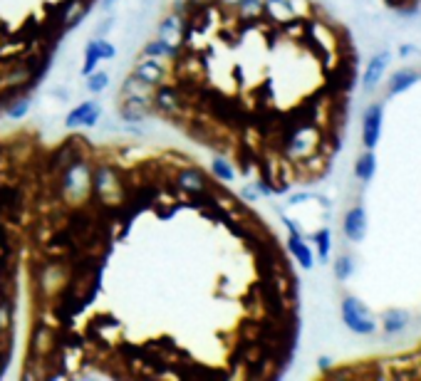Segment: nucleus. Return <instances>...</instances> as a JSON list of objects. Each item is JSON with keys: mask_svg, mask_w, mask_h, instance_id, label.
Returning a JSON list of instances; mask_svg holds the SVG:
<instances>
[{"mask_svg": "<svg viewBox=\"0 0 421 381\" xmlns=\"http://www.w3.org/2000/svg\"><path fill=\"white\" fill-rule=\"evenodd\" d=\"M218 3H221V5H226V8H233V5H236V3H241V0H218Z\"/></svg>", "mask_w": 421, "mask_h": 381, "instance_id": "33", "label": "nucleus"}, {"mask_svg": "<svg viewBox=\"0 0 421 381\" xmlns=\"http://www.w3.org/2000/svg\"><path fill=\"white\" fill-rule=\"evenodd\" d=\"M90 13H92V0H85V3H82L80 8H77L75 13H72L70 18L65 20V25H62V28H65V30H75L77 25H80Z\"/></svg>", "mask_w": 421, "mask_h": 381, "instance_id": "29", "label": "nucleus"}, {"mask_svg": "<svg viewBox=\"0 0 421 381\" xmlns=\"http://www.w3.org/2000/svg\"><path fill=\"white\" fill-rule=\"evenodd\" d=\"M211 171L216 176V181H221V184H233L236 181V171H233V166L226 159H213Z\"/></svg>", "mask_w": 421, "mask_h": 381, "instance_id": "25", "label": "nucleus"}, {"mask_svg": "<svg viewBox=\"0 0 421 381\" xmlns=\"http://www.w3.org/2000/svg\"><path fill=\"white\" fill-rule=\"evenodd\" d=\"M152 92H154V87L147 85V82H142L139 77H134L132 72H129L127 80H124L122 87H119V97H147V99H152Z\"/></svg>", "mask_w": 421, "mask_h": 381, "instance_id": "22", "label": "nucleus"}, {"mask_svg": "<svg viewBox=\"0 0 421 381\" xmlns=\"http://www.w3.org/2000/svg\"><path fill=\"white\" fill-rule=\"evenodd\" d=\"M332 270H335V278L340 280V283H345V280H350L352 273H355V260H352L350 255H340V258L332 263Z\"/></svg>", "mask_w": 421, "mask_h": 381, "instance_id": "26", "label": "nucleus"}, {"mask_svg": "<svg viewBox=\"0 0 421 381\" xmlns=\"http://www.w3.org/2000/svg\"><path fill=\"white\" fill-rule=\"evenodd\" d=\"M184 55V45L169 43V40H152V43L144 45L142 57H157V60H179Z\"/></svg>", "mask_w": 421, "mask_h": 381, "instance_id": "17", "label": "nucleus"}, {"mask_svg": "<svg viewBox=\"0 0 421 381\" xmlns=\"http://www.w3.org/2000/svg\"><path fill=\"white\" fill-rule=\"evenodd\" d=\"M374 174H377V156H374V149H367L365 154L357 159L355 164V176L360 184H369V181L374 179Z\"/></svg>", "mask_w": 421, "mask_h": 381, "instance_id": "21", "label": "nucleus"}, {"mask_svg": "<svg viewBox=\"0 0 421 381\" xmlns=\"http://www.w3.org/2000/svg\"><path fill=\"white\" fill-rule=\"evenodd\" d=\"M176 189L189 193V196H201V193H206L211 189L209 184V176L204 174L201 169H196V166H186V169H179V174H176L174 179Z\"/></svg>", "mask_w": 421, "mask_h": 381, "instance_id": "10", "label": "nucleus"}, {"mask_svg": "<svg viewBox=\"0 0 421 381\" xmlns=\"http://www.w3.org/2000/svg\"><path fill=\"white\" fill-rule=\"evenodd\" d=\"M409 320H412V317H409L407 310H402V307H392V310H387L382 315V330L387 334H399V332L407 330Z\"/></svg>", "mask_w": 421, "mask_h": 381, "instance_id": "19", "label": "nucleus"}, {"mask_svg": "<svg viewBox=\"0 0 421 381\" xmlns=\"http://www.w3.org/2000/svg\"><path fill=\"white\" fill-rule=\"evenodd\" d=\"M109 33H112V20H105V23H100V28L95 30V38H107Z\"/></svg>", "mask_w": 421, "mask_h": 381, "instance_id": "30", "label": "nucleus"}, {"mask_svg": "<svg viewBox=\"0 0 421 381\" xmlns=\"http://www.w3.org/2000/svg\"><path fill=\"white\" fill-rule=\"evenodd\" d=\"M288 250H290V255L295 258V263H298L303 270H310L315 265V253H313V248L305 243L303 233H290L288 236Z\"/></svg>", "mask_w": 421, "mask_h": 381, "instance_id": "16", "label": "nucleus"}, {"mask_svg": "<svg viewBox=\"0 0 421 381\" xmlns=\"http://www.w3.org/2000/svg\"><path fill=\"white\" fill-rule=\"evenodd\" d=\"M421 80V70H414V67H402L397 70L387 82V97H397L402 92H407L409 87H414Z\"/></svg>", "mask_w": 421, "mask_h": 381, "instance_id": "14", "label": "nucleus"}, {"mask_svg": "<svg viewBox=\"0 0 421 381\" xmlns=\"http://www.w3.org/2000/svg\"><path fill=\"white\" fill-rule=\"evenodd\" d=\"M152 107L154 112L161 114V117H176V114L184 109V95H181V87L176 85H161L154 87L152 92Z\"/></svg>", "mask_w": 421, "mask_h": 381, "instance_id": "5", "label": "nucleus"}, {"mask_svg": "<svg viewBox=\"0 0 421 381\" xmlns=\"http://www.w3.org/2000/svg\"><path fill=\"white\" fill-rule=\"evenodd\" d=\"M384 3H387V5H389V0H384Z\"/></svg>", "mask_w": 421, "mask_h": 381, "instance_id": "35", "label": "nucleus"}, {"mask_svg": "<svg viewBox=\"0 0 421 381\" xmlns=\"http://www.w3.org/2000/svg\"><path fill=\"white\" fill-rule=\"evenodd\" d=\"M80 146H77V142H67V144H62L60 149L53 154V159H50V169L55 171V174H60L65 166H70L75 159H80Z\"/></svg>", "mask_w": 421, "mask_h": 381, "instance_id": "20", "label": "nucleus"}, {"mask_svg": "<svg viewBox=\"0 0 421 381\" xmlns=\"http://www.w3.org/2000/svg\"><path fill=\"white\" fill-rule=\"evenodd\" d=\"M117 114L127 124H142L154 114L152 99L147 97H119Z\"/></svg>", "mask_w": 421, "mask_h": 381, "instance_id": "7", "label": "nucleus"}, {"mask_svg": "<svg viewBox=\"0 0 421 381\" xmlns=\"http://www.w3.org/2000/svg\"><path fill=\"white\" fill-rule=\"evenodd\" d=\"M191 18H184V15H176V13H169L164 20L159 23L157 33L161 40H169V43H181V38H184V30L186 25H189Z\"/></svg>", "mask_w": 421, "mask_h": 381, "instance_id": "15", "label": "nucleus"}, {"mask_svg": "<svg viewBox=\"0 0 421 381\" xmlns=\"http://www.w3.org/2000/svg\"><path fill=\"white\" fill-rule=\"evenodd\" d=\"M340 312H342V322H345L347 330L360 334V337H367V334H372L374 330H377L374 315L369 312V307L360 300V297L347 295L345 300H342Z\"/></svg>", "mask_w": 421, "mask_h": 381, "instance_id": "3", "label": "nucleus"}, {"mask_svg": "<svg viewBox=\"0 0 421 381\" xmlns=\"http://www.w3.org/2000/svg\"><path fill=\"white\" fill-rule=\"evenodd\" d=\"M236 8L238 20H246V23H253L263 15V0H241V3L233 5Z\"/></svg>", "mask_w": 421, "mask_h": 381, "instance_id": "24", "label": "nucleus"}, {"mask_svg": "<svg viewBox=\"0 0 421 381\" xmlns=\"http://www.w3.org/2000/svg\"><path fill=\"white\" fill-rule=\"evenodd\" d=\"M132 75L139 77L142 82H147V85L157 87L166 80L164 60H157V57H142V60H137V65L132 67Z\"/></svg>", "mask_w": 421, "mask_h": 381, "instance_id": "12", "label": "nucleus"}, {"mask_svg": "<svg viewBox=\"0 0 421 381\" xmlns=\"http://www.w3.org/2000/svg\"><path fill=\"white\" fill-rule=\"evenodd\" d=\"M117 57V48L107 38H92L85 45V60H82V77L92 75L100 67V62H109Z\"/></svg>", "mask_w": 421, "mask_h": 381, "instance_id": "6", "label": "nucleus"}, {"mask_svg": "<svg viewBox=\"0 0 421 381\" xmlns=\"http://www.w3.org/2000/svg\"><path fill=\"white\" fill-rule=\"evenodd\" d=\"M28 112H30V99L28 97H20V99H15L13 104H5V117L8 119H23Z\"/></svg>", "mask_w": 421, "mask_h": 381, "instance_id": "28", "label": "nucleus"}, {"mask_svg": "<svg viewBox=\"0 0 421 381\" xmlns=\"http://www.w3.org/2000/svg\"><path fill=\"white\" fill-rule=\"evenodd\" d=\"M320 144H322L320 129L310 122H303V124H295L288 132V137L283 142V151L293 161H308L320 149Z\"/></svg>", "mask_w": 421, "mask_h": 381, "instance_id": "2", "label": "nucleus"}, {"mask_svg": "<svg viewBox=\"0 0 421 381\" xmlns=\"http://www.w3.org/2000/svg\"><path fill=\"white\" fill-rule=\"evenodd\" d=\"M109 85V75L107 72H92V75H87V92H92V95H102V92L107 90Z\"/></svg>", "mask_w": 421, "mask_h": 381, "instance_id": "27", "label": "nucleus"}, {"mask_svg": "<svg viewBox=\"0 0 421 381\" xmlns=\"http://www.w3.org/2000/svg\"><path fill=\"white\" fill-rule=\"evenodd\" d=\"M102 119V104L90 99V102L77 104L75 109H70L65 117V127L67 129H92L97 127Z\"/></svg>", "mask_w": 421, "mask_h": 381, "instance_id": "8", "label": "nucleus"}, {"mask_svg": "<svg viewBox=\"0 0 421 381\" xmlns=\"http://www.w3.org/2000/svg\"><path fill=\"white\" fill-rule=\"evenodd\" d=\"M317 362H320V369H322V372H330V367H332V359L330 357H320V359H317Z\"/></svg>", "mask_w": 421, "mask_h": 381, "instance_id": "31", "label": "nucleus"}, {"mask_svg": "<svg viewBox=\"0 0 421 381\" xmlns=\"http://www.w3.org/2000/svg\"><path fill=\"white\" fill-rule=\"evenodd\" d=\"M92 193H97L105 203L122 196V176L112 164L92 166Z\"/></svg>", "mask_w": 421, "mask_h": 381, "instance_id": "4", "label": "nucleus"}, {"mask_svg": "<svg viewBox=\"0 0 421 381\" xmlns=\"http://www.w3.org/2000/svg\"><path fill=\"white\" fill-rule=\"evenodd\" d=\"M389 62H392V52H389V50L377 52V55L369 60V65L365 67V75H362V85H365L367 92H372L374 87L382 82V77H384V72H387Z\"/></svg>", "mask_w": 421, "mask_h": 381, "instance_id": "13", "label": "nucleus"}, {"mask_svg": "<svg viewBox=\"0 0 421 381\" xmlns=\"http://www.w3.org/2000/svg\"><path fill=\"white\" fill-rule=\"evenodd\" d=\"M263 13L273 18L275 23H290L295 18L293 0H263Z\"/></svg>", "mask_w": 421, "mask_h": 381, "instance_id": "18", "label": "nucleus"}, {"mask_svg": "<svg viewBox=\"0 0 421 381\" xmlns=\"http://www.w3.org/2000/svg\"><path fill=\"white\" fill-rule=\"evenodd\" d=\"M412 52H414V48H412V45H402V48H399V55H402V57L412 55Z\"/></svg>", "mask_w": 421, "mask_h": 381, "instance_id": "32", "label": "nucleus"}, {"mask_svg": "<svg viewBox=\"0 0 421 381\" xmlns=\"http://www.w3.org/2000/svg\"><path fill=\"white\" fill-rule=\"evenodd\" d=\"M342 233L350 243H362L367 236V211L365 206H352L342 218Z\"/></svg>", "mask_w": 421, "mask_h": 381, "instance_id": "11", "label": "nucleus"}, {"mask_svg": "<svg viewBox=\"0 0 421 381\" xmlns=\"http://www.w3.org/2000/svg\"><path fill=\"white\" fill-rule=\"evenodd\" d=\"M315 243V253L320 258V263H327L330 260V250H332V231L330 228H320V231L313 233L310 238Z\"/></svg>", "mask_w": 421, "mask_h": 381, "instance_id": "23", "label": "nucleus"}, {"mask_svg": "<svg viewBox=\"0 0 421 381\" xmlns=\"http://www.w3.org/2000/svg\"><path fill=\"white\" fill-rule=\"evenodd\" d=\"M114 3H117V0H102V8H105V10H109V8H112Z\"/></svg>", "mask_w": 421, "mask_h": 381, "instance_id": "34", "label": "nucleus"}, {"mask_svg": "<svg viewBox=\"0 0 421 381\" xmlns=\"http://www.w3.org/2000/svg\"><path fill=\"white\" fill-rule=\"evenodd\" d=\"M57 191L67 203L77 206V203L87 201L92 193V164L90 159H75L70 166L57 174Z\"/></svg>", "mask_w": 421, "mask_h": 381, "instance_id": "1", "label": "nucleus"}, {"mask_svg": "<svg viewBox=\"0 0 421 381\" xmlns=\"http://www.w3.org/2000/svg\"><path fill=\"white\" fill-rule=\"evenodd\" d=\"M382 122H384V104L372 102L362 114V144L365 149H374L382 137Z\"/></svg>", "mask_w": 421, "mask_h": 381, "instance_id": "9", "label": "nucleus"}]
</instances>
